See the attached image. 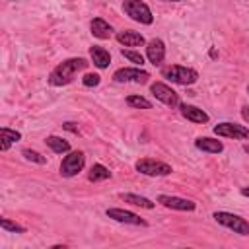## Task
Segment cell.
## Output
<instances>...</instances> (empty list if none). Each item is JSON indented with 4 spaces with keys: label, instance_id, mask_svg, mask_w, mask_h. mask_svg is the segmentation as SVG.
Returning a JSON list of instances; mask_svg holds the SVG:
<instances>
[{
    "label": "cell",
    "instance_id": "1",
    "mask_svg": "<svg viewBox=\"0 0 249 249\" xmlns=\"http://www.w3.org/2000/svg\"><path fill=\"white\" fill-rule=\"evenodd\" d=\"M88 64H89V62H88L86 58H82V56L66 58V60H62L60 64H56V66L51 70V74H49V84L54 86V88H60V86L70 84L78 72H82V70L88 68Z\"/></svg>",
    "mask_w": 249,
    "mask_h": 249
},
{
    "label": "cell",
    "instance_id": "2",
    "mask_svg": "<svg viewBox=\"0 0 249 249\" xmlns=\"http://www.w3.org/2000/svg\"><path fill=\"white\" fill-rule=\"evenodd\" d=\"M161 76L173 84H179V86H191L198 80V72L195 68L181 66V64H169V66L161 68Z\"/></svg>",
    "mask_w": 249,
    "mask_h": 249
},
{
    "label": "cell",
    "instance_id": "3",
    "mask_svg": "<svg viewBox=\"0 0 249 249\" xmlns=\"http://www.w3.org/2000/svg\"><path fill=\"white\" fill-rule=\"evenodd\" d=\"M212 218H214L220 226L231 230L233 233L249 235V222H247L245 218L237 216V214H231V212H226V210H218V212L212 214Z\"/></svg>",
    "mask_w": 249,
    "mask_h": 249
},
{
    "label": "cell",
    "instance_id": "4",
    "mask_svg": "<svg viewBox=\"0 0 249 249\" xmlns=\"http://www.w3.org/2000/svg\"><path fill=\"white\" fill-rule=\"evenodd\" d=\"M123 12H124L130 19H134V21H138V23H142V25H150V23L154 21L152 10H150L148 4L142 2V0H124V2H123Z\"/></svg>",
    "mask_w": 249,
    "mask_h": 249
},
{
    "label": "cell",
    "instance_id": "5",
    "mask_svg": "<svg viewBox=\"0 0 249 249\" xmlns=\"http://www.w3.org/2000/svg\"><path fill=\"white\" fill-rule=\"evenodd\" d=\"M84 163H86V154L82 150H70L60 163V175L74 177L84 169Z\"/></svg>",
    "mask_w": 249,
    "mask_h": 249
},
{
    "label": "cell",
    "instance_id": "6",
    "mask_svg": "<svg viewBox=\"0 0 249 249\" xmlns=\"http://www.w3.org/2000/svg\"><path fill=\"white\" fill-rule=\"evenodd\" d=\"M136 171L142 173V175H148V177H163V175H169L173 169L169 163L165 161H158V160H152V158H142L136 161Z\"/></svg>",
    "mask_w": 249,
    "mask_h": 249
},
{
    "label": "cell",
    "instance_id": "7",
    "mask_svg": "<svg viewBox=\"0 0 249 249\" xmlns=\"http://www.w3.org/2000/svg\"><path fill=\"white\" fill-rule=\"evenodd\" d=\"M150 93H152L158 101H161L163 105H167V107H179V103H181L179 93H177L173 88H169L167 84H163V82H154V84H150Z\"/></svg>",
    "mask_w": 249,
    "mask_h": 249
},
{
    "label": "cell",
    "instance_id": "8",
    "mask_svg": "<svg viewBox=\"0 0 249 249\" xmlns=\"http://www.w3.org/2000/svg\"><path fill=\"white\" fill-rule=\"evenodd\" d=\"M214 134L216 136H224V138H233V140H247L249 138V128L237 123H218L214 126Z\"/></svg>",
    "mask_w": 249,
    "mask_h": 249
},
{
    "label": "cell",
    "instance_id": "9",
    "mask_svg": "<svg viewBox=\"0 0 249 249\" xmlns=\"http://www.w3.org/2000/svg\"><path fill=\"white\" fill-rule=\"evenodd\" d=\"M150 78V74L142 68H119L113 72V80L119 82V84H124V82H134V84H146Z\"/></svg>",
    "mask_w": 249,
    "mask_h": 249
},
{
    "label": "cell",
    "instance_id": "10",
    "mask_svg": "<svg viewBox=\"0 0 249 249\" xmlns=\"http://www.w3.org/2000/svg\"><path fill=\"white\" fill-rule=\"evenodd\" d=\"M107 218L115 220V222H121V224H130V226H148V222L144 218H140L138 214L130 212V210H124V208H107L105 210Z\"/></svg>",
    "mask_w": 249,
    "mask_h": 249
},
{
    "label": "cell",
    "instance_id": "11",
    "mask_svg": "<svg viewBox=\"0 0 249 249\" xmlns=\"http://www.w3.org/2000/svg\"><path fill=\"white\" fill-rule=\"evenodd\" d=\"M158 202L165 208H171V210H181V212H193L196 208V204L189 198H183V196H173V195H160L158 196Z\"/></svg>",
    "mask_w": 249,
    "mask_h": 249
},
{
    "label": "cell",
    "instance_id": "12",
    "mask_svg": "<svg viewBox=\"0 0 249 249\" xmlns=\"http://www.w3.org/2000/svg\"><path fill=\"white\" fill-rule=\"evenodd\" d=\"M146 58H148L154 66L161 64L163 58H165V43H163L161 39H152V41H148V43H146Z\"/></svg>",
    "mask_w": 249,
    "mask_h": 249
},
{
    "label": "cell",
    "instance_id": "13",
    "mask_svg": "<svg viewBox=\"0 0 249 249\" xmlns=\"http://www.w3.org/2000/svg\"><path fill=\"white\" fill-rule=\"evenodd\" d=\"M179 109H181V115L187 119V121H191V123H196V124H204V123H208V113L206 111H202L200 107H196V105H189V103H179Z\"/></svg>",
    "mask_w": 249,
    "mask_h": 249
},
{
    "label": "cell",
    "instance_id": "14",
    "mask_svg": "<svg viewBox=\"0 0 249 249\" xmlns=\"http://www.w3.org/2000/svg\"><path fill=\"white\" fill-rule=\"evenodd\" d=\"M89 31H91V35L97 37V39H109V37L113 35L111 23L105 21L103 18H93V19L89 21Z\"/></svg>",
    "mask_w": 249,
    "mask_h": 249
},
{
    "label": "cell",
    "instance_id": "15",
    "mask_svg": "<svg viewBox=\"0 0 249 249\" xmlns=\"http://www.w3.org/2000/svg\"><path fill=\"white\" fill-rule=\"evenodd\" d=\"M89 58H91V62H93L99 70H103V68H107V66L111 64V54H109V51L103 49V47H99V45L89 47Z\"/></svg>",
    "mask_w": 249,
    "mask_h": 249
},
{
    "label": "cell",
    "instance_id": "16",
    "mask_svg": "<svg viewBox=\"0 0 249 249\" xmlns=\"http://www.w3.org/2000/svg\"><path fill=\"white\" fill-rule=\"evenodd\" d=\"M117 41L124 47H140L146 43L144 35L138 33V31H130V29H124V31H119L117 33Z\"/></svg>",
    "mask_w": 249,
    "mask_h": 249
},
{
    "label": "cell",
    "instance_id": "17",
    "mask_svg": "<svg viewBox=\"0 0 249 249\" xmlns=\"http://www.w3.org/2000/svg\"><path fill=\"white\" fill-rule=\"evenodd\" d=\"M195 146H196L198 150L206 152V154H220V152H224V144H222L220 140H216V138H208V136H200V138H196V140H195Z\"/></svg>",
    "mask_w": 249,
    "mask_h": 249
},
{
    "label": "cell",
    "instance_id": "18",
    "mask_svg": "<svg viewBox=\"0 0 249 249\" xmlns=\"http://www.w3.org/2000/svg\"><path fill=\"white\" fill-rule=\"evenodd\" d=\"M47 146H49L54 154H68V152H70V142L64 140V138H60V136H54V134L47 136Z\"/></svg>",
    "mask_w": 249,
    "mask_h": 249
},
{
    "label": "cell",
    "instance_id": "19",
    "mask_svg": "<svg viewBox=\"0 0 249 249\" xmlns=\"http://www.w3.org/2000/svg\"><path fill=\"white\" fill-rule=\"evenodd\" d=\"M109 177H111V171H109L105 165H101V163H93L91 169H89V173H88V179H89L91 183L105 181V179H109Z\"/></svg>",
    "mask_w": 249,
    "mask_h": 249
},
{
    "label": "cell",
    "instance_id": "20",
    "mask_svg": "<svg viewBox=\"0 0 249 249\" xmlns=\"http://www.w3.org/2000/svg\"><path fill=\"white\" fill-rule=\"evenodd\" d=\"M123 200H124V202H130V204H134V206L146 208V210H152V208L156 206V204H154L150 198L140 196V195H134V193H126V195H123Z\"/></svg>",
    "mask_w": 249,
    "mask_h": 249
},
{
    "label": "cell",
    "instance_id": "21",
    "mask_svg": "<svg viewBox=\"0 0 249 249\" xmlns=\"http://www.w3.org/2000/svg\"><path fill=\"white\" fill-rule=\"evenodd\" d=\"M126 105H130L134 109H152V103L142 95H128L126 97Z\"/></svg>",
    "mask_w": 249,
    "mask_h": 249
},
{
    "label": "cell",
    "instance_id": "22",
    "mask_svg": "<svg viewBox=\"0 0 249 249\" xmlns=\"http://www.w3.org/2000/svg\"><path fill=\"white\" fill-rule=\"evenodd\" d=\"M0 228L6 230V231H12V233H25V228L18 222H12L8 218H0Z\"/></svg>",
    "mask_w": 249,
    "mask_h": 249
},
{
    "label": "cell",
    "instance_id": "23",
    "mask_svg": "<svg viewBox=\"0 0 249 249\" xmlns=\"http://www.w3.org/2000/svg\"><path fill=\"white\" fill-rule=\"evenodd\" d=\"M121 54H123L126 60H130L132 64H136V66H142V64H144V56H142L138 51H132V49H121Z\"/></svg>",
    "mask_w": 249,
    "mask_h": 249
},
{
    "label": "cell",
    "instance_id": "24",
    "mask_svg": "<svg viewBox=\"0 0 249 249\" xmlns=\"http://www.w3.org/2000/svg\"><path fill=\"white\" fill-rule=\"evenodd\" d=\"M21 156H23L27 161H33V163H39V165L47 163L45 156H41V154H39V152H35V150H29V148H25V150L21 152Z\"/></svg>",
    "mask_w": 249,
    "mask_h": 249
},
{
    "label": "cell",
    "instance_id": "25",
    "mask_svg": "<svg viewBox=\"0 0 249 249\" xmlns=\"http://www.w3.org/2000/svg\"><path fill=\"white\" fill-rule=\"evenodd\" d=\"M0 136L6 138V140H10V142L21 140V132H19V130H14V128H8V126H2V128H0Z\"/></svg>",
    "mask_w": 249,
    "mask_h": 249
},
{
    "label": "cell",
    "instance_id": "26",
    "mask_svg": "<svg viewBox=\"0 0 249 249\" xmlns=\"http://www.w3.org/2000/svg\"><path fill=\"white\" fill-rule=\"evenodd\" d=\"M99 82H101V76L99 74H86L82 78V84L86 88H95V86H99Z\"/></svg>",
    "mask_w": 249,
    "mask_h": 249
},
{
    "label": "cell",
    "instance_id": "27",
    "mask_svg": "<svg viewBox=\"0 0 249 249\" xmlns=\"http://www.w3.org/2000/svg\"><path fill=\"white\" fill-rule=\"evenodd\" d=\"M62 126H64L66 130H70V132H74V134H78V126H76V123H70V121H68V123H64Z\"/></svg>",
    "mask_w": 249,
    "mask_h": 249
},
{
    "label": "cell",
    "instance_id": "28",
    "mask_svg": "<svg viewBox=\"0 0 249 249\" xmlns=\"http://www.w3.org/2000/svg\"><path fill=\"white\" fill-rule=\"evenodd\" d=\"M10 144H12L10 140H6V138H2V136H0V150H2V152L10 150Z\"/></svg>",
    "mask_w": 249,
    "mask_h": 249
},
{
    "label": "cell",
    "instance_id": "29",
    "mask_svg": "<svg viewBox=\"0 0 249 249\" xmlns=\"http://www.w3.org/2000/svg\"><path fill=\"white\" fill-rule=\"evenodd\" d=\"M241 117H243L245 123H249V105H243L241 107Z\"/></svg>",
    "mask_w": 249,
    "mask_h": 249
},
{
    "label": "cell",
    "instance_id": "30",
    "mask_svg": "<svg viewBox=\"0 0 249 249\" xmlns=\"http://www.w3.org/2000/svg\"><path fill=\"white\" fill-rule=\"evenodd\" d=\"M210 58H218V51L216 49H210Z\"/></svg>",
    "mask_w": 249,
    "mask_h": 249
},
{
    "label": "cell",
    "instance_id": "31",
    "mask_svg": "<svg viewBox=\"0 0 249 249\" xmlns=\"http://www.w3.org/2000/svg\"><path fill=\"white\" fill-rule=\"evenodd\" d=\"M241 195H243V196H249V187H243V189H241Z\"/></svg>",
    "mask_w": 249,
    "mask_h": 249
},
{
    "label": "cell",
    "instance_id": "32",
    "mask_svg": "<svg viewBox=\"0 0 249 249\" xmlns=\"http://www.w3.org/2000/svg\"><path fill=\"white\" fill-rule=\"evenodd\" d=\"M163 2H183V0H163Z\"/></svg>",
    "mask_w": 249,
    "mask_h": 249
},
{
    "label": "cell",
    "instance_id": "33",
    "mask_svg": "<svg viewBox=\"0 0 249 249\" xmlns=\"http://www.w3.org/2000/svg\"><path fill=\"white\" fill-rule=\"evenodd\" d=\"M247 93H249V86H247Z\"/></svg>",
    "mask_w": 249,
    "mask_h": 249
},
{
    "label": "cell",
    "instance_id": "34",
    "mask_svg": "<svg viewBox=\"0 0 249 249\" xmlns=\"http://www.w3.org/2000/svg\"><path fill=\"white\" fill-rule=\"evenodd\" d=\"M8 2H12V0H8Z\"/></svg>",
    "mask_w": 249,
    "mask_h": 249
}]
</instances>
